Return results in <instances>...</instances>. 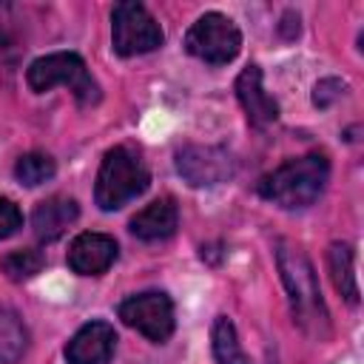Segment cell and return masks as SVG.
<instances>
[{
	"mask_svg": "<svg viewBox=\"0 0 364 364\" xmlns=\"http://www.w3.org/2000/svg\"><path fill=\"white\" fill-rule=\"evenodd\" d=\"M276 264H279L282 284H284L287 299H290L293 321L310 338L324 341L330 336V313L324 307L321 287H318V279H316V270H313L310 259L296 245L279 242L276 245Z\"/></svg>",
	"mask_w": 364,
	"mask_h": 364,
	"instance_id": "obj_1",
	"label": "cell"
},
{
	"mask_svg": "<svg viewBox=\"0 0 364 364\" xmlns=\"http://www.w3.org/2000/svg\"><path fill=\"white\" fill-rule=\"evenodd\" d=\"M327 179H330V162L324 154L313 151V154L287 159L276 171L264 173L256 185V191L262 199H267L284 210H296V208L313 205L321 196Z\"/></svg>",
	"mask_w": 364,
	"mask_h": 364,
	"instance_id": "obj_2",
	"label": "cell"
},
{
	"mask_svg": "<svg viewBox=\"0 0 364 364\" xmlns=\"http://www.w3.org/2000/svg\"><path fill=\"white\" fill-rule=\"evenodd\" d=\"M148 182H151V173L139 159V154H134L125 145H117L105 151L100 162L97 182H94V202L102 210H117L131 199H136L148 188Z\"/></svg>",
	"mask_w": 364,
	"mask_h": 364,
	"instance_id": "obj_3",
	"label": "cell"
},
{
	"mask_svg": "<svg viewBox=\"0 0 364 364\" xmlns=\"http://www.w3.org/2000/svg\"><path fill=\"white\" fill-rule=\"evenodd\" d=\"M26 82L37 94L51 91L54 85H65L80 105L100 102V85L88 74V65L82 63V57L74 51H54L31 60V65L26 68Z\"/></svg>",
	"mask_w": 364,
	"mask_h": 364,
	"instance_id": "obj_4",
	"label": "cell"
},
{
	"mask_svg": "<svg viewBox=\"0 0 364 364\" xmlns=\"http://www.w3.org/2000/svg\"><path fill=\"white\" fill-rule=\"evenodd\" d=\"M165 40L159 23L142 3H117L111 9V43L119 57H136L159 48Z\"/></svg>",
	"mask_w": 364,
	"mask_h": 364,
	"instance_id": "obj_5",
	"label": "cell"
},
{
	"mask_svg": "<svg viewBox=\"0 0 364 364\" xmlns=\"http://www.w3.org/2000/svg\"><path fill=\"white\" fill-rule=\"evenodd\" d=\"M242 48V34L236 23L219 11L202 14L185 34V51L208 65L230 63Z\"/></svg>",
	"mask_w": 364,
	"mask_h": 364,
	"instance_id": "obj_6",
	"label": "cell"
},
{
	"mask_svg": "<svg viewBox=\"0 0 364 364\" xmlns=\"http://www.w3.org/2000/svg\"><path fill=\"white\" fill-rule=\"evenodd\" d=\"M119 318L142 333L145 338L162 344L171 338L176 318H173V301L168 293L162 290H145V293H134L119 304Z\"/></svg>",
	"mask_w": 364,
	"mask_h": 364,
	"instance_id": "obj_7",
	"label": "cell"
},
{
	"mask_svg": "<svg viewBox=\"0 0 364 364\" xmlns=\"http://www.w3.org/2000/svg\"><path fill=\"white\" fill-rule=\"evenodd\" d=\"M176 171L188 185L208 188L230 179L236 171V159L219 145H188L176 154Z\"/></svg>",
	"mask_w": 364,
	"mask_h": 364,
	"instance_id": "obj_8",
	"label": "cell"
},
{
	"mask_svg": "<svg viewBox=\"0 0 364 364\" xmlns=\"http://www.w3.org/2000/svg\"><path fill=\"white\" fill-rule=\"evenodd\" d=\"M117 347V333L108 321L82 324L65 344L68 364H108Z\"/></svg>",
	"mask_w": 364,
	"mask_h": 364,
	"instance_id": "obj_9",
	"label": "cell"
},
{
	"mask_svg": "<svg viewBox=\"0 0 364 364\" xmlns=\"http://www.w3.org/2000/svg\"><path fill=\"white\" fill-rule=\"evenodd\" d=\"M117 250L108 233H80L68 247V267L80 276H100L117 262Z\"/></svg>",
	"mask_w": 364,
	"mask_h": 364,
	"instance_id": "obj_10",
	"label": "cell"
},
{
	"mask_svg": "<svg viewBox=\"0 0 364 364\" xmlns=\"http://www.w3.org/2000/svg\"><path fill=\"white\" fill-rule=\"evenodd\" d=\"M236 97H239L247 119L256 128H264V125H270V122L279 119V102L264 91V85H262V68L259 65L242 68V74L236 77Z\"/></svg>",
	"mask_w": 364,
	"mask_h": 364,
	"instance_id": "obj_11",
	"label": "cell"
},
{
	"mask_svg": "<svg viewBox=\"0 0 364 364\" xmlns=\"http://www.w3.org/2000/svg\"><path fill=\"white\" fill-rule=\"evenodd\" d=\"M179 225V210H176V202L171 196H162V199H154L151 205H145L142 210H136L128 222L131 233L142 242H159V239H168L173 236Z\"/></svg>",
	"mask_w": 364,
	"mask_h": 364,
	"instance_id": "obj_12",
	"label": "cell"
},
{
	"mask_svg": "<svg viewBox=\"0 0 364 364\" xmlns=\"http://www.w3.org/2000/svg\"><path fill=\"white\" fill-rule=\"evenodd\" d=\"M77 216H80V208L71 196H48L31 213L34 236L40 242H54L77 222Z\"/></svg>",
	"mask_w": 364,
	"mask_h": 364,
	"instance_id": "obj_13",
	"label": "cell"
},
{
	"mask_svg": "<svg viewBox=\"0 0 364 364\" xmlns=\"http://www.w3.org/2000/svg\"><path fill=\"white\" fill-rule=\"evenodd\" d=\"M28 350V330L23 318L0 304V364H17Z\"/></svg>",
	"mask_w": 364,
	"mask_h": 364,
	"instance_id": "obj_14",
	"label": "cell"
},
{
	"mask_svg": "<svg viewBox=\"0 0 364 364\" xmlns=\"http://www.w3.org/2000/svg\"><path fill=\"white\" fill-rule=\"evenodd\" d=\"M327 267H330L333 287L350 304H355L358 301V282H355V267H353V247L344 245V242L330 245V250H327Z\"/></svg>",
	"mask_w": 364,
	"mask_h": 364,
	"instance_id": "obj_15",
	"label": "cell"
},
{
	"mask_svg": "<svg viewBox=\"0 0 364 364\" xmlns=\"http://www.w3.org/2000/svg\"><path fill=\"white\" fill-rule=\"evenodd\" d=\"M210 341H213V355L219 364H250L247 353L239 344L236 327L228 316H216L213 330H210Z\"/></svg>",
	"mask_w": 364,
	"mask_h": 364,
	"instance_id": "obj_16",
	"label": "cell"
},
{
	"mask_svg": "<svg viewBox=\"0 0 364 364\" xmlns=\"http://www.w3.org/2000/svg\"><path fill=\"white\" fill-rule=\"evenodd\" d=\"M46 264V256L43 250L37 247H23V250H11L0 259V270L6 273V279L11 282H26L31 276H37Z\"/></svg>",
	"mask_w": 364,
	"mask_h": 364,
	"instance_id": "obj_17",
	"label": "cell"
},
{
	"mask_svg": "<svg viewBox=\"0 0 364 364\" xmlns=\"http://www.w3.org/2000/svg\"><path fill=\"white\" fill-rule=\"evenodd\" d=\"M54 171H57L54 159H51L48 154H40V151L23 154V156L17 159V165H14V176H17L23 185H28V188L48 182V179L54 176Z\"/></svg>",
	"mask_w": 364,
	"mask_h": 364,
	"instance_id": "obj_18",
	"label": "cell"
},
{
	"mask_svg": "<svg viewBox=\"0 0 364 364\" xmlns=\"http://www.w3.org/2000/svg\"><path fill=\"white\" fill-rule=\"evenodd\" d=\"M20 228H23V213H20V208H17L11 199L0 196V239L14 236Z\"/></svg>",
	"mask_w": 364,
	"mask_h": 364,
	"instance_id": "obj_19",
	"label": "cell"
},
{
	"mask_svg": "<svg viewBox=\"0 0 364 364\" xmlns=\"http://www.w3.org/2000/svg\"><path fill=\"white\" fill-rule=\"evenodd\" d=\"M341 91H344V82H338V80H321V82L316 85V91H313V102H316L318 108H327Z\"/></svg>",
	"mask_w": 364,
	"mask_h": 364,
	"instance_id": "obj_20",
	"label": "cell"
}]
</instances>
